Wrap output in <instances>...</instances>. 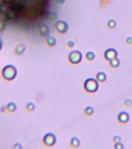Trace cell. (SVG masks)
Here are the masks:
<instances>
[{
  "instance_id": "1",
  "label": "cell",
  "mask_w": 132,
  "mask_h": 149,
  "mask_svg": "<svg viewBox=\"0 0 132 149\" xmlns=\"http://www.w3.org/2000/svg\"><path fill=\"white\" fill-rule=\"evenodd\" d=\"M17 71L16 68L13 64H7L3 69L2 71V76L5 80L12 81L16 78Z\"/></svg>"
},
{
  "instance_id": "2",
  "label": "cell",
  "mask_w": 132,
  "mask_h": 149,
  "mask_svg": "<svg viewBox=\"0 0 132 149\" xmlns=\"http://www.w3.org/2000/svg\"><path fill=\"white\" fill-rule=\"evenodd\" d=\"M99 85L97 81L94 78H88L84 82V89L86 91L89 92H94L98 89Z\"/></svg>"
},
{
  "instance_id": "3",
  "label": "cell",
  "mask_w": 132,
  "mask_h": 149,
  "mask_svg": "<svg viewBox=\"0 0 132 149\" xmlns=\"http://www.w3.org/2000/svg\"><path fill=\"white\" fill-rule=\"evenodd\" d=\"M42 141L47 146H53L57 141V137L53 133H47V134L44 135Z\"/></svg>"
},
{
  "instance_id": "4",
  "label": "cell",
  "mask_w": 132,
  "mask_h": 149,
  "mask_svg": "<svg viewBox=\"0 0 132 149\" xmlns=\"http://www.w3.org/2000/svg\"><path fill=\"white\" fill-rule=\"evenodd\" d=\"M69 60L73 64H78L82 60V54L79 51H73L69 55Z\"/></svg>"
},
{
  "instance_id": "5",
  "label": "cell",
  "mask_w": 132,
  "mask_h": 149,
  "mask_svg": "<svg viewBox=\"0 0 132 149\" xmlns=\"http://www.w3.org/2000/svg\"><path fill=\"white\" fill-rule=\"evenodd\" d=\"M55 28L59 33H66L67 30H68V25L66 22L64 20H58V21L55 24Z\"/></svg>"
},
{
  "instance_id": "6",
  "label": "cell",
  "mask_w": 132,
  "mask_h": 149,
  "mask_svg": "<svg viewBox=\"0 0 132 149\" xmlns=\"http://www.w3.org/2000/svg\"><path fill=\"white\" fill-rule=\"evenodd\" d=\"M117 56H118V52L115 49H113V48H109L104 53V57L108 61L117 58Z\"/></svg>"
},
{
  "instance_id": "7",
  "label": "cell",
  "mask_w": 132,
  "mask_h": 149,
  "mask_svg": "<svg viewBox=\"0 0 132 149\" xmlns=\"http://www.w3.org/2000/svg\"><path fill=\"white\" fill-rule=\"evenodd\" d=\"M38 30H39V33L42 37H47L50 33V28L46 24L40 25V26L38 27Z\"/></svg>"
},
{
  "instance_id": "8",
  "label": "cell",
  "mask_w": 132,
  "mask_h": 149,
  "mask_svg": "<svg viewBox=\"0 0 132 149\" xmlns=\"http://www.w3.org/2000/svg\"><path fill=\"white\" fill-rule=\"evenodd\" d=\"M118 121L122 123H127L129 121V114L127 112H120L118 115Z\"/></svg>"
},
{
  "instance_id": "9",
  "label": "cell",
  "mask_w": 132,
  "mask_h": 149,
  "mask_svg": "<svg viewBox=\"0 0 132 149\" xmlns=\"http://www.w3.org/2000/svg\"><path fill=\"white\" fill-rule=\"evenodd\" d=\"M25 51H26V45L23 44H19L16 47L15 53L17 55H21L25 52Z\"/></svg>"
},
{
  "instance_id": "10",
  "label": "cell",
  "mask_w": 132,
  "mask_h": 149,
  "mask_svg": "<svg viewBox=\"0 0 132 149\" xmlns=\"http://www.w3.org/2000/svg\"><path fill=\"white\" fill-rule=\"evenodd\" d=\"M6 109L10 113H13L17 109V105L14 102H10L6 106Z\"/></svg>"
},
{
  "instance_id": "11",
  "label": "cell",
  "mask_w": 132,
  "mask_h": 149,
  "mask_svg": "<svg viewBox=\"0 0 132 149\" xmlns=\"http://www.w3.org/2000/svg\"><path fill=\"white\" fill-rule=\"evenodd\" d=\"M46 41H47V44L50 47H53V46H55L56 44H57V40H56V38L53 37H50V36H49V37H47Z\"/></svg>"
},
{
  "instance_id": "12",
  "label": "cell",
  "mask_w": 132,
  "mask_h": 149,
  "mask_svg": "<svg viewBox=\"0 0 132 149\" xmlns=\"http://www.w3.org/2000/svg\"><path fill=\"white\" fill-rule=\"evenodd\" d=\"M107 76L106 74L103 72V71H100L97 75V80L99 82H104L106 80Z\"/></svg>"
},
{
  "instance_id": "13",
  "label": "cell",
  "mask_w": 132,
  "mask_h": 149,
  "mask_svg": "<svg viewBox=\"0 0 132 149\" xmlns=\"http://www.w3.org/2000/svg\"><path fill=\"white\" fill-rule=\"evenodd\" d=\"M70 144L74 148H78L80 145V140L76 137H72L70 140Z\"/></svg>"
},
{
  "instance_id": "14",
  "label": "cell",
  "mask_w": 132,
  "mask_h": 149,
  "mask_svg": "<svg viewBox=\"0 0 132 149\" xmlns=\"http://www.w3.org/2000/svg\"><path fill=\"white\" fill-rule=\"evenodd\" d=\"M110 64L112 68H118L120 64V60L118 59V58H116L110 61Z\"/></svg>"
},
{
  "instance_id": "15",
  "label": "cell",
  "mask_w": 132,
  "mask_h": 149,
  "mask_svg": "<svg viewBox=\"0 0 132 149\" xmlns=\"http://www.w3.org/2000/svg\"><path fill=\"white\" fill-rule=\"evenodd\" d=\"M36 109V106L35 104L32 102L28 103L27 104H26V109L29 112H33L34 109Z\"/></svg>"
},
{
  "instance_id": "16",
  "label": "cell",
  "mask_w": 132,
  "mask_h": 149,
  "mask_svg": "<svg viewBox=\"0 0 132 149\" xmlns=\"http://www.w3.org/2000/svg\"><path fill=\"white\" fill-rule=\"evenodd\" d=\"M57 14H55L54 12H49V13L47 15V19L48 20H50V21L56 19H57Z\"/></svg>"
},
{
  "instance_id": "17",
  "label": "cell",
  "mask_w": 132,
  "mask_h": 149,
  "mask_svg": "<svg viewBox=\"0 0 132 149\" xmlns=\"http://www.w3.org/2000/svg\"><path fill=\"white\" fill-rule=\"evenodd\" d=\"M6 28V23L5 19H0V32H3Z\"/></svg>"
},
{
  "instance_id": "18",
  "label": "cell",
  "mask_w": 132,
  "mask_h": 149,
  "mask_svg": "<svg viewBox=\"0 0 132 149\" xmlns=\"http://www.w3.org/2000/svg\"><path fill=\"white\" fill-rule=\"evenodd\" d=\"M94 109L92 107H87L86 109H85V114L88 115V116H90V115H92L94 114Z\"/></svg>"
},
{
  "instance_id": "19",
  "label": "cell",
  "mask_w": 132,
  "mask_h": 149,
  "mask_svg": "<svg viewBox=\"0 0 132 149\" xmlns=\"http://www.w3.org/2000/svg\"><path fill=\"white\" fill-rule=\"evenodd\" d=\"M86 58L89 61H93L95 58V54L94 52H92V51H89L87 54V55H86Z\"/></svg>"
},
{
  "instance_id": "20",
  "label": "cell",
  "mask_w": 132,
  "mask_h": 149,
  "mask_svg": "<svg viewBox=\"0 0 132 149\" xmlns=\"http://www.w3.org/2000/svg\"><path fill=\"white\" fill-rule=\"evenodd\" d=\"M107 26H108V27H110V28H114L116 26V22L115 20H114V19H110L108 21V23H107Z\"/></svg>"
},
{
  "instance_id": "21",
  "label": "cell",
  "mask_w": 132,
  "mask_h": 149,
  "mask_svg": "<svg viewBox=\"0 0 132 149\" xmlns=\"http://www.w3.org/2000/svg\"><path fill=\"white\" fill-rule=\"evenodd\" d=\"M114 148L116 149H123L124 148V144H122L120 142H118V143H115L114 144Z\"/></svg>"
},
{
  "instance_id": "22",
  "label": "cell",
  "mask_w": 132,
  "mask_h": 149,
  "mask_svg": "<svg viewBox=\"0 0 132 149\" xmlns=\"http://www.w3.org/2000/svg\"><path fill=\"white\" fill-rule=\"evenodd\" d=\"M12 148H13L14 149H22V148H23V147H22V145L19 144V143H16V144L13 145V147H12Z\"/></svg>"
},
{
  "instance_id": "23",
  "label": "cell",
  "mask_w": 132,
  "mask_h": 149,
  "mask_svg": "<svg viewBox=\"0 0 132 149\" xmlns=\"http://www.w3.org/2000/svg\"><path fill=\"white\" fill-rule=\"evenodd\" d=\"M124 103H125V105H126V106H128V107H129V106H131V105L132 102H131V99H126V100H125Z\"/></svg>"
},
{
  "instance_id": "24",
  "label": "cell",
  "mask_w": 132,
  "mask_h": 149,
  "mask_svg": "<svg viewBox=\"0 0 132 149\" xmlns=\"http://www.w3.org/2000/svg\"><path fill=\"white\" fill-rule=\"evenodd\" d=\"M114 141L115 142V143L120 142V137H118V136H115V137H114Z\"/></svg>"
},
{
  "instance_id": "25",
  "label": "cell",
  "mask_w": 132,
  "mask_h": 149,
  "mask_svg": "<svg viewBox=\"0 0 132 149\" xmlns=\"http://www.w3.org/2000/svg\"><path fill=\"white\" fill-rule=\"evenodd\" d=\"M126 42H127V44H132V37H127V39H126Z\"/></svg>"
},
{
  "instance_id": "26",
  "label": "cell",
  "mask_w": 132,
  "mask_h": 149,
  "mask_svg": "<svg viewBox=\"0 0 132 149\" xmlns=\"http://www.w3.org/2000/svg\"><path fill=\"white\" fill-rule=\"evenodd\" d=\"M68 46L72 48V47H73V46H74V43H73V41H70H70H68Z\"/></svg>"
},
{
  "instance_id": "27",
  "label": "cell",
  "mask_w": 132,
  "mask_h": 149,
  "mask_svg": "<svg viewBox=\"0 0 132 149\" xmlns=\"http://www.w3.org/2000/svg\"><path fill=\"white\" fill-rule=\"evenodd\" d=\"M3 39H2V37H0V51H1L2 48H3Z\"/></svg>"
},
{
  "instance_id": "28",
  "label": "cell",
  "mask_w": 132,
  "mask_h": 149,
  "mask_svg": "<svg viewBox=\"0 0 132 149\" xmlns=\"http://www.w3.org/2000/svg\"><path fill=\"white\" fill-rule=\"evenodd\" d=\"M3 2L6 4H11L13 2V0H3Z\"/></svg>"
},
{
  "instance_id": "29",
  "label": "cell",
  "mask_w": 132,
  "mask_h": 149,
  "mask_svg": "<svg viewBox=\"0 0 132 149\" xmlns=\"http://www.w3.org/2000/svg\"><path fill=\"white\" fill-rule=\"evenodd\" d=\"M5 109H6V107H5V106H3V107H2V108L0 109V110H1L2 113H4V112L5 111Z\"/></svg>"
},
{
  "instance_id": "30",
  "label": "cell",
  "mask_w": 132,
  "mask_h": 149,
  "mask_svg": "<svg viewBox=\"0 0 132 149\" xmlns=\"http://www.w3.org/2000/svg\"><path fill=\"white\" fill-rule=\"evenodd\" d=\"M58 3H59L60 4H63V3H64V0H58Z\"/></svg>"
}]
</instances>
